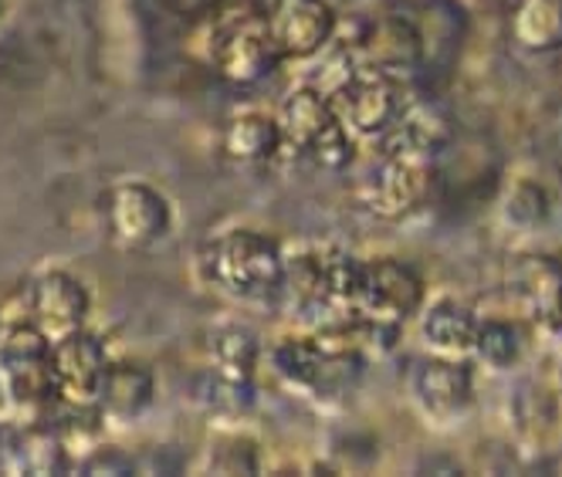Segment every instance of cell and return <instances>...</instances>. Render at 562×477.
Here are the masks:
<instances>
[{
	"instance_id": "obj_17",
	"label": "cell",
	"mask_w": 562,
	"mask_h": 477,
	"mask_svg": "<svg viewBox=\"0 0 562 477\" xmlns=\"http://www.w3.org/2000/svg\"><path fill=\"white\" fill-rule=\"evenodd\" d=\"M529 352V322L526 318H508V315H477V332H474V345L471 355L474 360L492 370V373H512L521 366Z\"/></svg>"
},
{
	"instance_id": "obj_30",
	"label": "cell",
	"mask_w": 562,
	"mask_h": 477,
	"mask_svg": "<svg viewBox=\"0 0 562 477\" xmlns=\"http://www.w3.org/2000/svg\"><path fill=\"white\" fill-rule=\"evenodd\" d=\"M0 329H4V311H0Z\"/></svg>"
},
{
	"instance_id": "obj_8",
	"label": "cell",
	"mask_w": 562,
	"mask_h": 477,
	"mask_svg": "<svg viewBox=\"0 0 562 477\" xmlns=\"http://www.w3.org/2000/svg\"><path fill=\"white\" fill-rule=\"evenodd\" d=\"M430 193H434V159L396 146L367 180V204L386 220H404L417 214L420 207H427Z\"/></svg>"
},
{
	"instance_id": "obj_12",
	"label": "cell",
	"mask_w": 562,
	"mask_h": 477,
	"mask_svg": "<svg viewBox=\"0 0 562 477\" xmlns=\"http://www.w3.org/2000/svg\"><path fill=\"white\" fill-rule=\"evenodd\" d=\"M512 298L518 315L546 336L562 322V258L546 251L518 254L512 274Z\"/></svg>"
},
{
	"instance_id": "obj_5",
	"label": "cell",
	"mask_w": 562,
	"mask_h": 477,
	"mask_svg": "<svg viewBox=\"0 0 562 477\" xmlns=\"http://www.w3.org/2000/svg\"><path fill=\"white\" fill-rule=\"evenodd\" d=\"M427 302V285L414 264L400 258H363V285H359L356 315L370 322L407 326Z\"/></svg>"
},
{
	"instance_id": "obj_20",
	"label": "cell",
	"mask_w": 562,
	"mask_h": 477,
	"mask_svg": "<svg viewBox=\"0 0 562 477\" xmlns=\"http://www.w3.org/2000/svg\"><path fill=\"white\" fill-rule=\"evenodd\" d=\"M512 42L532 55L562 52V0H518L512 11Z\"/></svg>"
},
{
	"instance_id": "obj_4",
	"label": "cell",
	"mask_w": 562,
	"mask_h": 477,
	"mask_svg": "<svg viewBox=\"0 0 562 477\" xmlns=\"http://www.w3.org/2000/svg\"><path fill=\"white\" fill-rule=\"evenodd\" d=\"M474 366L458 355H424L407 373V396L417 413L434 427H454L474 410Z\"/></svg>"
},
{
	"instance_id": "obj_19",
	"label": "cell",
	"mask_w": 562,
	"mask_h": 477,
	"mask_svg": "<svg viewBox=\"0 0 562 477\" xmlns=\"http://www.w3.org/2000/svg\"><path fill=\"white\" fill-rule=\"evenodd\" d=\"M363 55H367V68L376 71L414 68L424 58V37L411 21L386 18L373 24L370 34L363 37Z\"/></svg>"
},
{
	"instance_id": "obj_24",
	"label": "cell",
	"mask_w": 562,
	"mask_h": 477,
	"mask_svg": "<svg viewBox=\"0 0 562 477\" xmlns=\"http://www.w3.org/2000/svg\"><path fill=\"white\" fill-rule=\"evenodd\" d=\"M204 470L207 474H261L265 470V454L261 444L245 430H221L214 436V444L207 447L204 457Z\"/></svg>"
},
{
	"instance_id": "obj_27",
	"label": "cell",
	"mask_w": 562,
	"mask_h": 477,
	"mask_svg": "<svg viewBox=\"0 0 562 477\" xmlns=\"http://www.w3.org/2000/svg\"><path fill=\"white\" fill-rule=\"evenodd\" d=\"M458 4H461V8H468V11H481V8L488 4V0H458Z\"/></svg>"
},
{
	"instance_id": "obj_10",
	"label": "cell",
	"mask_w": 562,
	"mask_h": 477,
	"mask_svg": "<svg viewBox=\"0 0 562 477\" xmlns=\"http://www.w3.org/2000/svg\"><path fill=\"white\" fill-rule=\"evenodd\" d=\"M333 109L352 129V136L370 139V136H383L396 126L400 112H404V99H400V86L390 78V71L359 68L333 95Z\"/></svg>"
},
{
	"instance_id": "obj_13",
	"label": "cell",
	"mask_w": 562,
	"mask_h": 477,
	"mask_svg": "<svg viewBox=\"0 0 562 477\" xmlns=\"http://www.w3.org/2000/svg\"><path fill=\"white\" fill-rule=\"evenodd\" d=\"M156 404V373L139 360H112L99 389L95 410L112 427H130L143 420Z\"/></svg>"
},
{
	"instance_id": "obj_2",
	"label": "cell",
	"mask_w": 562,
	"mask_h": 477,
	"mask_svg": "<svg viewBox=\"0 0 562 477\" xmlns=\"http://www.w3.org/2000/svg\"><path fill=\"white\" fill-rule=\"evenodd\" d=\"M271 370L289 386L336 400L359 386L367 370L363 339H359V315L349 326L318 329L315 336H289L271 349Z\"/></svg>"
},
{
	"instance_id": "obj_3",
	"label": "cell",
	"mask_w": 562,
	"mask_h": 477,
	"mask_svg": "<svg viewBox=\"0 0 562 477\" xmlns=\"http://www.w3.org/2000/svg\"><path fill=\"white\" fill-rule=\"evenodd\" d=\"M105 227L115 245L130 251H149L177 230L173 201L146 180H119L102 196Z\"/></svg>"
},
{
	"instance_id": "obj_16",
	"label": "cell",
	"mask_w": 562,
	"mask_h": 477,
	"mask_svg": "<svg viewBox=\"0 0 562 477\" xmlns=\"http://www.w3.org/2000/svg\"><path fill=\"white\" fill-rule=\"evenodd\" d=\"M221 146L234 163L258 167V163H271V159L285 149V136H281L274 112L245 109L227 118V126L221 133Z\"/></svg>"
},
{
	"instance_id": "obj_1",
	"label": "cell",
	"mask_w": 562,
	"mask_h": 477,
	"mask_svg": "<svg viewBox=\"0 0 562 477\" xmlns=\"http://www.w3.org/2000/svg\"><path fill=\"white\" fill-rule=\"evenodd\" d=\"M285 251L258 227H227L200 248V274L234 302H278L285 288Z\"/></svg>"
},
{
	"instance_id": "obj_25",
	"label": "cell",
	"mask_w": 562,
	"mask_h": 477,
	"mask_svg": "<svg viewBox=\"0 0 562 477\" xmlns=\"http://www.w3.org/2000/svg\"><path fill=\"white\" fill-rule=\"evenodd\" d=\"M305 152L312 156L315 167L342 173V170L352 167V159H356V136H352V129L342 123V118L336 115L333 123L315 136V143Z\"/></svg>"
},
{
	"instance_id": "obj_21",
	"label": "cell",
	"mask_w": 562,
	"mask_h": 477,
	"mask_svg": "<svg viewBox=\"0 0 562 477\" xmlns=\"http://www.w3.org/2000/svg\"><path fill=\"white\" fill-rule=\"evenodd\" d=\"M498 217L515 234H539L552 217V193L532 177H512L498 196Z\"/></svg>"
},
{
	"instance_id": "obj_26",
	"label": "cell",
	"mask_w": 562,
	"mask_h": 477,
	"mask_svg": "<svg viewBox=\"0 0 562 477\" xmlns=\"http://www.w3.org/2000/svg\"><path fill=\"white\" fill-rule=\"evenodd\" d=\"M78 470H86V474H136V461L123 447L102 441L82 464H78Z\"/></svg>"
},
{
	"instance_id": "obj_11",
	"label": "cell",
	"mask_w": 562,
	"mask_h": 477,
	"mask_svg": "<svg viewBox=\"0 0 562 477\" xmlns=\"http://www.w3.org/2000/svg\"><path fill=\"white\" fill-rule=\"evenodd\" d=\"M281 61L271 34L265 27V18H240L227 24L214 45V65L227 86L251 89L274 71Z\"/></svg>"
},
{
	"instance_id": "obj_9",
	"label": "cell",
	"mask_w": 562,
	"mask_h": 477,
	"mask_svg": "<svg viewBox=\"0 0 562 477\" xmlns=\"http://www.w3.org/2000/svg\"><path fill=\"white\" fill-rule=\"evenodd\" d=\"M281 61H312L336 42V11L329 0H271L261 14Z\"/></svg>"
},
{
	"instance_id": "obj_18",
	"label": "cell",
	"mask_w": 562,
	"mask_h": 477,
	"mask_svg": "<svg viewBox=\"0 0 562 477\" xmlns=\"http://www.w3.org/2000/svg\"><path fill=\"white\" fill-rule=\"evenodd\" d=\"M274 118L281 126V136H285V146H295V149L305 152L315 143V136L336 118V109H333V99L323 89L299 86V89H292L285 99H281Z\"/></svg>"
},
{
	"instance_id": "obj_29",
	"label": "cell",
	"mask_w": 562,
	"mask_h": 477,
	"mask_svg": "<svg viewBox=\"0 0 562 477\" xmlns=\"http://www.w3.org/2000/svg\"><path fill=\"white\" fill-rule=\"evenodd\" d=\"M559 404H562V370H559Z\"/></svg>"
},
{
	"instance_id": "obj_28",
	"label": "cell",
	"mask_w": 562,
	"mask_h": 477,
	"mask_svg": "<svg viewBox=\"0 0 562 477\" xmlns=\"http://www.w3.org/2000/svg\"><path fill=\"white\" fill-rule=\"evenodd\" d=\"M549 336H552V339H555V345L562 349V322H559V326H555V329H552Z\"/></svg>"
},
{
	"instance_id": "obj_15",
	"label": "cell",
	"mask_w": 562,
	"mask_h": 477,
	"mask_svg": "<svg viewBox=\"0 0 562 477\" xmlns=\"http://www.w3.org/2000/svg\"><path fill=\"white\" fill-rule=\"evenodd\" d=\"M417 329L427 345V352L437 355H458V360H471V345L477 332V311L464 305L461 298L440 295L427 298L417 311Z\"/></svg>"
},
{
	"instance_id": "obj_22",
	"label": "cell",
	"mask_w": 562,
	"mask_h": 477,
	"mask_svg": "<svg viewBox=\"0 0 562 477\" xmlns=\"http://www.w3.org/2000/svg\"><path fill=\"white\" fill-rule=\"evenodd\" d=\"M207 355H211V366L255 379L265 345H261V336L245 322H217L207 336Z\"/></svg>"
},
{
	"instance_id": "obj_6",
	"label": "cell",
	"mask_w": 562,
	"mask_h": 477,
	"mask_svg": "<svg viewBox=\"0 0 562 477\" xmlns=\"http://www.w3.org/2000/svg\"><path fill=\"white\" fill-rule=\"evenodd\" d=\"M24 311L52 342L89 329L92 292L78 274L65 268H45L31 277Z\"/></svg>"
},
{
	"instance_id": "obj_23",
	"label": "cell",
	"mask_w": 562,
	"mask_h": 477,
	"mask_svg": "<svg viewBox=\"0 0 562 477\" xmlns=\"http://www.w3.org/2000/svg\"><path fill=\"white\" fill-rule=\"evenodd\" d=\"M390 133H396V149L434 159L451 143L454 129H451V118L445 115V109L420 102V105H404V112H400L396 126Z\"/></svg>"
},
{
	"instance_id": "obj_14",
	"label": "cell",
	"mask_w": 562,
	"mask_h": 477,
	"mask_svg": "<svg viewBox=\"0 0 562 477\" xmlns=\"http://www.w3.org/2000/svg\"><path fill=\"white\" fill-rule=\"evenodd\" d=\"M187 400L200 410L207 413L221 423H240L248 420L258 407V389H255V379H245V376H234V373H224L217 366H204L196 370L187 383Z\"/></svg>"
},
{
	"instance_id": "obj_7",
	"label": "cell",
	"mask_w": 562,
	"mask_h": 477,
	"mask_svg": "<svg viewBox=\"0 0 562 477\" xmlns=\"http://www.w3.org/2000/svg\"><path fill=\"white\" fill-rule=\"evenodd\" d=\"M112 355L99 336L89 329L71 332L58 342H52L48 352V370H52V386L61 407H95L99 389L109 373Z\"/></svg>"
},
{
	"instance_id": "obj_31",
	"label": "cell",
	"mask_w": 562,
	"mask_h": 477,
	"mask_svg": "<svg viewBox=\"0 0 562 477\" xmlns=\"http://www.w3.org/2000/svg\"><path fill=\"white\" fill-rule=\"evenodd\" d=\"M0 14H4V4H0Z\"/></svg>"
}]
</instances>
